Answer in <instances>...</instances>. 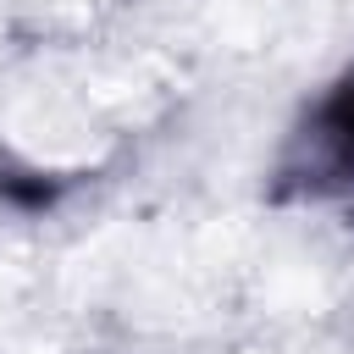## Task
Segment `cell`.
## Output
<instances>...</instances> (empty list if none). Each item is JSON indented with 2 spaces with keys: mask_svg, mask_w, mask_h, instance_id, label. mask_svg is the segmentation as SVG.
<instances>
[{
  "mask_svg": "<svg viewBox=\"0 0 354 354\" xmlns=\"http://www.w3.org/2000/svg\"><path fill=\"white\" fill-rule=\"evenodd\" d=\"M315 144L337 160V166H354V66L337 77V88L326 94L321 116H315Z\"/></svg>",
  "mask_w": 354,
  "mask_h": 354,
  "instance_id": "1",
  "label": "cell"
}]
</instances>
